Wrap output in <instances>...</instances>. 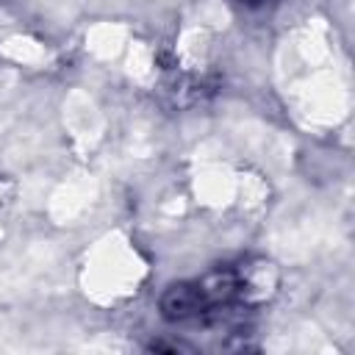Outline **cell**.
<instances>
[{
  "label": "cell",
  "mask_w": 355,
  "mask_h": 355,
  "mask_svg": "<svg viewBox=\"0 0 355 355\" xmlns=\"http://www.w3.org/2000/svg\"><path fill=\"white\" fill-rule=\"evenodd\" d=\"M241 294H244V280L239 269H216L200 280L169 286L161 297V313L169 322H183L225 308L236 302Z\"/></svg>",
  "instance_id": "cell-1"
}]
</instances>
